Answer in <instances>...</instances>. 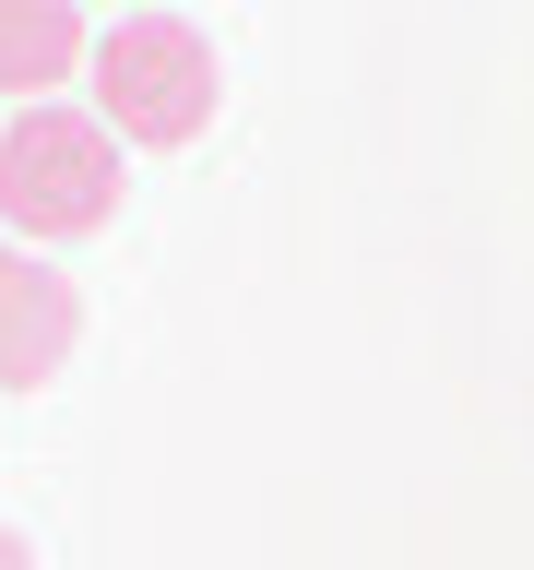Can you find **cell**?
I'll return each instance as SVG.
<instances>
[{
  "label": "cell",
  "mask_w": 534,
  "mask_h": 570,
  "mask_svg": "<svg viewBox=\"0 0 534 570\" xmlns=\"http://www.w3.org/2000/svg\"><path fill=\"white\" fill-rule=\"evenodd\" d=\"M119 131L96 107H24L0 119V226L24 249H60V238H96L119 214Z\"/></svg>",
  "instance_id": "obj_1"
},
{
  "label": "cell",
  "mask_w": 534,
  "mask_h": 570,
  "mask_svg": "<svg viewBox=\"0 0 534 570\" xmlns=\"http://www.w3.org/2000/svg\"><path fill=\"white\" fill-rule=\"evenodd\" d=\"M96 119L119 142H155V155H178V142H202L214 131V48L202 24H178V12H131V24H107L96 36Z\"/></svg>",
  "instance_id": "obj_2"
},
{
  "label": "cell",
  "mask_w": 534,
  "mask_h": 570,
  "mask_svg": "<svg viewBox=\"0 0 534 570\" xmlns=\"http://www.w3.org/2000/svg\"><path fill=\"white\" fill-rule=\"evenodd\" d=\"M71 345H83V297H71V274L36 262V249L0 226V381H12V392L60 381Z\"/></svg>",
  "instance_id": "obj_3"
},
{
  "label": "cell",
  "mask_w": 534,
  "mask_h": 570,
  "mask_svg": "<svg viewBox=\"0 0 534 570\" xmlns=\"http://www.w3.org/2000/svg\"><path fill=\"white\" fill-rule=\"evenodd\" d=\"M96 60L83 0H0V96H60Z\"/></svg>",
  "instance_id": "obj_4"
},
{
  "label": "cell",
  "mask_w": 534,
  "mask_h": 570,
  "mask_svg": "<svg viewBox=\"0 0 534 570\" xmlns=\"http://www.w3.org/2000/svg\"><path fill=\"white\" fill-rule=\"evenodd\" d=\"M0 570H36V547H24V534H0Z\"/></svg>",
  "instance_id": "obj_5"
}]
</instances>
